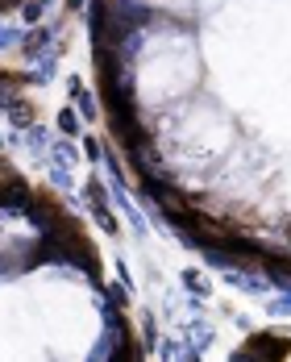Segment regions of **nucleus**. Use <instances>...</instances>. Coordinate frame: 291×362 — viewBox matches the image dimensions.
Returning a JSON list of instances; mask_svg holds the SVG:
<instances>
[{"mask_svg":"<svg viewBox=\"0 0 291 362\" xmlns=\"http://www.w3.org/2000/svg\"><path fill=\"white\" fill-rule=\"evenodd\" d=\"M287 354H291V341L287 337H271V333H262L250 346L237 350V358H250V362H275V358H287Z\"/></svg>","mask_w":291,"mask_h":362,"instance_id":"obj_1","label":"nucleus"},{"mask_svg":"<svg viewBox=\"0 0 291 362\" xmlns=\"http://www.w3.org/2000/svg\"><path fill=\"white\" fill-rule=\"evenodd\" d=\"M25 213H30V221H34L37 229L46 233L54 221L63 217V204H59L54 196H46V192H30V200H25Z\"/></svg>","mask_w":291,"mask_h":362,"instance_id":"obj_2","label":"nucleus"},{"mask_svg":"<svg viewBox=\"0 0 291 362\" xmlns=\"http://www.w3.org/2000/svg\"><path fill=\"white\" fill-rule=\"evenodd\" d=\"M4 109H8V117H13V125H34V105H25V100L13 96Z\"/></svg>","mask_w":291,"mask_h":362,"instance_id":"obj_3","label":"nucleus"},{"mask_svg":"<svg viewBox=\"0 0 291 362\" xmlns=\"http://www.w3.org/2000/svg\"><path fill=\"white\" fill-rule=\"evenodd\" d=\"M59 129H63V134H75V129H79V121H75V112H71V109L59 112Z\"/></svg>","mask_w":291,"mask_h":362,"instance_id":"obj_4","label":"nucleus"},{"mask_svg":"<svg viewBox=\"0 0 291 362\" xmlns=\"http://www.w3.org/2000/svg\"><path fill=\"white\" fill-rule=\"evenodd\" d=\"M67 4H71V8H79V4H83V0H67Z\"/></svg>","mask_w":291,"mask_h":362,"instance_id":"obj_5","label":"nucleus"}]
</instances>
